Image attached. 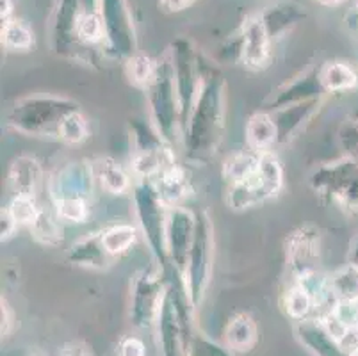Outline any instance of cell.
<instances>
[{
	"label": "cell",
	"mask_w": 358,
	"mask_h": 356,
	"mask_svg": "<svg viewBox=\"0 0 358 356\" xmlns=\"http://www.w3.org/2000/svg\"><path fill=\"white\" fill-rule=\"evenodd\" d=\"M227 84L217 71L201 75V86L189 118L182 129L180 141L185 159L193 164H209L216 157L224 136Z\"/></svg>",
	"instance_id": "obj_1"
},
{
	"label": "cell",
	"mask_w": 358,
	"mask_h": 356,
	"mask_svg": "<svg viewBox=\"0 0 358 356\" xmlns=\"http://www.w3.org/2000/svg\"><path fill=\"white\" fill-rule=\"evenodd\" d=\"M164 274L168 287H166L161 312L155 321L159 349L162 356H187L191 341L194 337L193 312L196 308L189 299L184 276H180L171 267H168Z\"/></svg>",
	"instance_id": "obj_2"
},
{
	"label": "cell",
	"mask_w": 358,
	"mask_h": 356,
	"mask_svg": "<svg viewBox=\"0 0 358 356\" xmlns=\"http://www.w3.org/2000/svg\"><path fill=\"white\" fill-rule=\"evenodd\" d=\"M80 106L75 100L57 94H32L13 104L6 114L11 130L29 137H48L59 141V130L68 116Z\"/></svg>",
	"instance_id": "obj_3"
},
{
	"label": "cell",
	"mask_w": 358,
	"mask_h": 356,
	"mask_svg": "<svg viewBox=\"0 0 358 356\" xmlns=\"http://www.w3.org/2000/svg\"><path fill=\"white\" fill-rule=\"evenodd\" d=\"M145 91L146 100H148L150 122L159 136L168 145L173 146V143L182 136V125L180 104H178L173 64H171L169 52L157 61V73Z\"/></svg>",
	"instance_id": "obj_4"
},
{
	"label": "cell",
	"mask_w": 358,
	"mask_h": 356,
	"mask_svg": "<svg viewBox=\"0 0 358 356\" xmlns=\"http://www.w3.org/2000/svg\"><path fill=\"white\" fill-rule=\"evenodd\" d=\"M132 200L139 230L145 237L148 250L154 257L157 267L168 271L169 257L166 244V225H168V208L159 198L152 180H136L132 187Z\"/></svg>",
	"instance_id": "obj_5"
},
{
	"label": "cell",
	"mask_w": 358,
	"mask_h": 356,
	"mask_svg": "<svg viewBox=\"0 0 358 356\" xmlns=\"http://www.w3.org/2000/svg\"><path fill=\"white\" fill-rule=\"evenodd\" d=\"M284 189V168L275 152L259 153L255 171L236 185H229L227 205L232 211H246L273 200Z\"/></svg>",
	"instance_id": "obj_6"
},
{
	"label": "cell",
	"mask_w": 358,
	"mask_h": 356,
	"mask_svg": "<svg viewBox=\"0 0 358 356\" xmlns=\"http://www.w3.org/2000/svg\"><path fill=\"white\" fill-rule=\"evenodd\" d=\"M310 187L324 204L358 214V162L353 159L343 157L319 166L310 175Z\"/></svg>",
	"instance_id": "obj_7"
},
{
	"label": "cell",
	"mask_w": 358,
	"mask_h": 356,
	"mask_svg": "<svg viewBox=\"0 0 358 356\" xmlns=\"http://www.w3.org/2000/svg\"><path fill=\"white\" fill-rule=\"evenodd\" d=\"M196 228L189 255V266L185 273V287L194 308L201 305L210 283L214 266V227L207 211H196Z\"/></svg>",
	"instance_id": "obj_8"
},
{
	"label": "cell",
	"mask_w": 358,
	"mask_h": 356,
	"mask_svg": "<svg viewBox=\"0 0 358 356\" xmlns=\"http://www.w3.org/2000/svg\"><path fill=\"white\" fill-rule=\"evenodd\" d=\"M168 280L161 267H145L138 271L130 283L129 319L139 329L152 328L161 312Z\"/></svg>",
	"instance_id": "obj_9"
},
{
	"label": "cell",
	"mask_w": 358,
	"mask_h": 356,
	"mask_svg": "<svg viewBox=\"0 0 358 356\" xmlns=\"http://www.w3.org/2000/svg\"><path fill=\"white\" fill-rule=\"evenodd\" d=\"M169 57H171V64H173L175 86H177L178 104H180V125L184 129L194 106V100L198 97V91H200L203 71L198 64V59L191 43H187L184 39L177 41L171 47Z\"/></svg>",
	"instance_id": "obj_10"
},
{
	"label": "cell",
	"mask_w": 358,
	"mask_h": 356,
	"mask_svg": "<svg viewBox=\"0 0 358 356\" xmlns=\"http://www.w3.org/2000/svg\"><path fill=\"white\" fill-rule=\"evenodd\" d=\"M196 214L185 207L168 208V225H166V244H168L169 267L185 278L189 255L194 241Z\"/></svg>",
	"instance_id": "obj_11"
},
{
	"label": "cell",
	"mask_w": 358,
	"mask_h": 356,
	"mask_svg": "<svg viewBox=\"0 0 358 356\" xmlns=\"http://www.w3.org/2000/svg\"><path fill=\"white\" fill-rule=\"evenodd\" d=\"M285 264L292 280L308 271L319 269L321 234L312 225H303L285 237Z\"/></svg>",
	"instance_id": "obj_12"
},
{
	"label": "cell",
	"mask_w": 358,
	"mask_h": 356,
	"mask_svg": "<svg viewBox=\"0 0 358 356\" xmlns=\"http://www.w3.org/2000/svg\"><path fill=\"white\" fill-rule=\"evenodd\" d=\"M93 162L73 161L59 168L48 178V192L52 201L63 198H86L90 200L95 185Z\"/></svg>",
	"instance_id": "obj_13"
},
{
	"label": "cell",
	"mask_w": 358,
	"mask_h": 356,
	"mask_svg": "<svg viewBox=\"0 0 358 356\" xmlns=\"http://www.w3.org/2000/svg\"><path fill=\"white\" fill-rule=\"evenodd\" d=\"M271 41L273 38L262 16H248L241 29L239 39V61L243 66L252 71L268 68L271 61Z\"/></svg>",
	"instance_id": "obj_14"
},
{
	"label": "cell",
	"mask_w": 358,
	"mask_h": 356,
	"mask_svg": "<svg viewBox=\"0 0 358 356\" xmlns=\"http://www.w3.org/2000/svg\"><path fill=\"white\" fill-rule=\"evenodd\" d=\"M324 90L319 83V68H310L305 73L298 75L296 78L280 86L278 90L273 91L269 98L264 102V107L268 113L284 109V107L294 106V104L307 102V100H315L323 98Z\"/></svg>",
	"instance_id": "obj_15"
},
{
	"label": "cell",
	"mask_w": 358,
	"mask_h": 356,
	"mask_svg": "<svg viewBox=\"0 0 358 356\" xmlns=\"http://www.w3.org/2000/svg\"><path fill=\"white\" fill-rule=\"evenodd\" d=\"M103 25H106V38L110 47L120 57L130 59L136 52V38L132 22H130L127 9L122 0H103L102 8Z\"/></svg>",
	"instance_id": "obj_16"
},
{
	"label": "cell",
	"mask_w": 358,
	"mask_h": 356,
	"mask_svg": "<svg viewBox=\"0 0 358 356\" xmlns=\"http://www.w3.org/2000/svg\"><path fill=\"white\" fill-rule=\"evenodd\" d=\"M321 106H323V98H315V100L294 104V106L271 113L276 129H278V145H287L292 139H296L301 130L314 120Z\"/></svg>",
	"instance_id": "obj_17"
},
{
	"label": "cell",
	"mask_w": 358,
	"mask_h": 356,
	"mask_svg": "<svg viewBox=\"0 0 358 356\" xmlns=\"http://www.w3.org/2000/svg\"><path fill=\"white\" fill-rule=\"evenodd\" d=\"M43 184V168L31 155L15 157L8 169V187L13 196H36Z\"/></svg>",
	"instance_id": "obj_18"
},
{
	"label": "cell",
	"mask_w": 358,
	"mask_h": 356,
	"mask_svg": "<svg viewBox=\"0 0 358 356\" xmlns=\"http://www.w3.org/2000/svg\"><path fill=\"white\" fill-rule=\"evenodd\" d=\"M294 335L299 344L314 356H346L338 342L327 332L321 319L310 318L294 322Z\"/></svg>",
	"instance_id": "obj_19"
},
{
	"label": "cell",
	"mask_w": 358,
	"mask_h": 356,
	"mask_svg": "<svg viewBox=\"0 0 358 356\" xmlns=\"http://www.w3.org/2000/svg\"><path fill=\"white\" fill-rule=\"evenodd\" d=\"M152 182H154L155 191H157L159 198L166 208L182 207V204L191 194L189 175H187L184 166L177 164V162L159 173Z\"/></svg>",
	"instance_id": "obj_20"
},
{
	"label": "cell",
	"mask_w": 358,
	"mask_h": 356,
	"mask_svg": "<svg viewBox=\"0 0 358 356\" xmlns=\"http://www.w3.org/2000/svg\"><path fill=\"white\" fill-rule=\"evenodd\" d=\"M66 260L75 267L91 271H103L110 266L113 257L106 251L102 243V230L79 239L66 253Z\"/></svg>",
	"instance_id": "obj_21"
},
{
	"label": "cell",
	"mask_w": 358,
	"mask_h": 356,
	"mask_svg": "<svg viewBox=\"0 0 358 356\" xmlns=\"http://www.w3.org/2000/svg\"><path fill=\"white\" fill-rule=\"evenodd\" d=\"M175 153L171 145L157 146L150 150H134L130 157V173L136 180H154L159 173L175 164Z\"/></svg>",
	"instance_id": "obj_22"
},
{
	"label": "cell",
	"mask_w": 358,
	"mask_h": 356,
	"mask_svg": "<svg viewBox=\"0 0 358 356\" xmlns=\"http://www.w3.org/2000/svg\"><path fill=\"white\" fill-rule=\"evenodd\" d=\"M246 145L252 152H273V146L278 145V129L268 111H259L246 123Z\"/></svg>",
	"instance_id": "obj_23"
},
{
	"label": "cell",
	"mask_w": 358,
	"mask_h": 356,
	"mask_svg": "<svg viewBox=\"0 0 358 356\" xmlns=\"http://www.w3.org/2000/svg\"><path fill=\"white\" fill-rule=\"evenodd\" d=\"M95 178L100 187L113 196H123L132 191V176L113 157H100L93 162Z\"/></svg>",
	"instance_id": "obj_24"
},
{
	"label": "cell",
	"mask_w": 358,
	"mask_h": 356,
	"mask_svg": "<svg viewBox=\"0 0 358 356\" xmlns=\"http://www.w3.org/2000/svg\"><path fill=\"white\" fill-rule=\"evenodd\" d=\"M319 83L324 93H346L358 87V73L344 61H327L319 66Z\"/></svg>",
	"instance_id": "obj_25"
},
{
	"label": "cell",
	"mask_w": 358,
	"mask_h": 356,
	"mask_svg": "<svg viewBox=\"0 0 358 356\" xmlns=\"http://www.w3.org/2000/svg\"><path fill=\"white\" fill-rule=\"evenodd\" d=\"M259 341V328L248 313H237L224 326V342L230 351L248 353Z\"/></svg>",
	"instance_id": "obj_26"
},
{
	"label": "cell",
	"mask_w": 358,
	"mask_h": 356,
	"mask_svg": "<svg viewBox=\"0 0 358 356\" xmlns=\"http://www.w3.org/2000/svg\"><path fill=\"white\" fill-rule=\"evenodd\" d=\"M59 218L52 214L50 211L41 207L40 214L34 220V223L29 227L31 230L32 239L36 243H40L41 246L47 248H57L63 244L64 241V230L59 223Z\"/></svg>",
	"instance_id": "obj_27"
},
{
	"label": "cell",
	"mask_w": 358,
	"mask_h": 356,
	"mask_svg": "<svg viewBox=\"0 0 358 356\" xmlns=\"http://www.w3.org/2000/svg\"><path fill=\"white\" fill-rule=\"evenodd\" d=\"M257 166H259V153L252 152V150H243V152H236L224 159L221 175L227 184L236 185L246 180L255 171Z\"/></svg>",
	"instance_id": "obj_28"
},
{
	"label": "cell",
	"mask_w": 358,
	"mask_h": 356,
	"mask_svg": "<svg viewBox=\"0 0 358 356\" xmlns=\"http://www.w3.org/2000/svg\"><path fill=\"white\" fill-rule=\"evenodd\" d=\"M138 239V228L130 223H116L102 230V243L113 259H118L134 246Z\"/></svg>",
	"instance_id": "obj_29"
},
{
	"label": "cell",
	"mask_w": 358,
	"mask_h": 356,
	"mask_svg": "<svg viewBox=\"0 0 358 356\" xmlns=\"http://www.w3.org/2000/svg\"><path fill=\"white\" fill-rule=\"evenodd\" d=\"M282 306H284L285 315H287L289 319H292L294 322L314 318L315 313V305L314 299L310 298V294H308L303 287L298 285V283L294 282H292L291 289L284 294Z\"/></svg>",
	"instance_id": "obj_30"
},
{
	"label": "cell",
	"mask_w": 358,
	"mask_h": 356,
	"mask_svg": "<svg viewBox=\"0 0 358 356\" xmlns=\"http://www.w3.org/2000/svg\"><path fill=\"white\" fill-rule=\"evenodd\" d=\"M32 45L34 34L25 22L11 18L2 24V47L11 52H27Z\"/></svg>",
	"instance_id": "obj_31"
},
{
	"label": "cell",
	"mask_w": 358,
	"mask_h": 356,
	"mask_svg": "<svg viewBox=\"0 0 358 356\" xmlns=\"http://www.w3.org/2000/svg\"><path fill=\"white\" fill-rule=\"evenodd\" d=\"M75 38L86 47L100 43L106 38V25L100 13L84 11L79 13L75 22Z\"/></svg>",
	"instance_id": "obj_32"
},
{
	"label": "cell",
	"mask_w": 358,
	"mask_h": 356,
	"mask_svg": "<svg viewBox=\"0 0 358 356\" xmlns=\"http://www.w3.org/2000/svg\"><path fill=\"white\" fill-rule=\"evenodd\" d=\"M331 292L337 299L358 301V267L348 262L346 266L330 274Z\"/></svg>",
	"instance_id": "obj_33"
},
{
	"label": "cell",
	"mask_w": 358,
	"mask_h": 356,
	"mask_svg": "<svg viewBox=\"0 0 358 356\" xmlns=\"http://www.w3.org/2000/svg\"><path fill=\"white\" fill-rule=\"evenodd\" d=\"M125 70L130 83L146 90L157 73V61L146 54H134L130 59H127Z\"/></svg>",
	"instance_id": "obj_34"
},
{
	"label": "cell",
	"mask_w": 358,
	"mask_h": 356,
	"mask_svg": "<svg viewBox=\"0 0 358 356\" xmlns=\"http://www.w3.org/2000/svg\"><path fill=\"white\" fill-rule=\"evenodd\" d=\"M52 204H54L55 215L64 223L84 225L90 220V200L86 198H63Z\"/></svg>",
	"instance_id": "obj_35"
},
{
	"label": "cell",
	"mask_w": 358,
	"mask_h": 356,
	"mask_svg": "<svg viewBox=\"0 0 358 356\" xmlns=\"http://www.w3.org/2000/svg\"><path fill=\"white\" fill-rule=\"evenodd\" d=\"M90 137V125H87L86 116L83 111H75L70 116L64 120L59 130V141L66 143V145H83Z\"/></svg>",
	"instance_id": "obj_36"
},
{
	"label": "cell",
	"mask_w": 358,
	"mask_h": 356,
	"mask_svg": "<svg viewBox=\"0 0 358 356\" xmlns=\"http://www.w3.org/2000/svg\"><path fill=\"white\" fill-rule=\"evenodd\" d=\"M9 212L20 227H31L40 214V205L36 201V196H11L8 205Z\"/></svg>",
	"instance_id": "obj_37"
},
{
	"label": "cell",
	"mask_w": 358,
	"mask_h": 356,
	"mask_svg": "<svg viewBox=\"0 0 358 356\" xmlns=\"http://www.w3.org/2000/svg\"><path fill=\"white\" fill-rule=\"evenodd\" d=\"M338 145L343 148L344 157L358 162V118H351L338 129Z\"/></svg>",
	"instance_id": "obj_38"
},
{
	"label": "cell",
	"mask_w": 358,
	"mask_h": 356,
	"mask_svg": "<svg viewBox=\"0 0 358 356\" xmlns=\"http://www.w3.org/2000/svg\"><path fill=\"white\" fill-rule=\"evenodd\" d=\"M187 356H234L232 351L223 346H220L217 342L210 341V339L203 337V335H198L194 333L193 341H191L189 351Z\"/></svg>",
	"instance_id": "obj_39"
},
{
	"label": "cell",
	"mask_w": 358,
	"mask_h": 356,
	"mask_svg": "<svg viewBox=\"0 0 358 356\" xmlns=\"http://www.w3.org/2000/svg\"><path fill=\"white\" fill-rule=\"evenodd\" d=\"M335 318L343 322L348 328H357L358 326V303L350 301V299H337L334 310Z\"/></svg>",
	"instance_id": "obj_40"
},
{
	"label": "cell",
	"mask_w": 358,
	"mask_h": 356,
	"mask_svg": "<svg viewBox=\"0 0 358 356\" xmlns=\"http://www.w3.org/2000/svg\"><path fill=\"white\" fill-rule=\"evenodd\" d=\"M18 228H20V225L16 223L9 208L2 207V211H0V237H2V243H8Z\"/></svg>",
	"instance_id": "obj_41"
},
{
	"label": "cell",
	"mask_w": 358,
	"mask_h": 356,
	"mask_svg": "<svg viewBox=\"0 0 358 356\" xmlns=\"http://www.w3.org/2000/svg\"><path fill=\"white\" fill-rule=\"evenodd\" d=\"M120 356H146V348L141 339L138 337H125L120 342Z\"/></svg>",
	"instance_id": "obj_42"
},
{
	"label": "cell",
	"mask_w": 358,
	"mask_h": 356,
	"mask_svg": "<svg viewBox=\"0 0 358 356\" xmlns=\"http://www.w3.org/2000/svg\"><path fill=\"white\" fill-rule=\"evenodd\" d=\"M0 318H2V328H0V332H2V337H8L13 329V325H15V322H13V319H15V313H13L8 299H4V298H2V301H0Z\"/></svg>",
	"instance_id": "obj_43"
},
{
	"label": "cell",
	"mask_w": 358,
	"mask_h": 356,
	"mask_svg": "<svg viewBox=\"0 0 358 356\" xmlns=\"http://www.w3.org/2000/svg\"><path fill=\"white\" fill-rule=\"evenodd\" d=\"M61 356H93L91 349L83 342H70L61 349Z\"/></svg>",
	"instance_id": "obj_44"
},
{
	"label": "cell",
	"mask_w": 358,
	"mask_h": 356,
	"mask_svg": "<svg viewBox=\"0 0 358 356\" xmlns=\"http://www.w3.org/2000/svg\"><path fill=\"white\" fill-rule=\"evenodd\" d=\"M162 8L169 13H178L187 9L189 6L194 4V0H159Z\"/></svg>",
	"instance_id": "obj_45"
},
{
	"label": "cell",
	"mask_w": 358,
	"mask_h": 356,
	"mask_svg": "<svg viewBox=\"0 0 358 356\" xmlns=\"http://www.w3.org/2000/svg\"><path fill=\"white\" fill-rule=\"evenodd\" d=\"M348 262L353 264L355 267H358V234L355 235L353 241L350 244V253H348Z\"/></svg>",
	"instance_id": "obj_46"
},
{
	"label": "cell",
	"mask_w": 358,
	"mask_h": 356,
	"mask_svg": "<svg viewBox=\"0 0 358 356\" xmlns=\"http://www.w3.org/2000/svg\"><path fill=\"white\" fill-rule=\"evenodd\" d=\"M0 16H2V24L11 20V13H13V4L11 0H0Z\"/></svg>",
	"instance_id": "obj_47"
},
{
	"label": "cell",
	"mask_w": 358,
	"mask_h": 356,
	"mask_svg": "<svg viewBox=\"0 0 358 356\" xmlns=\"http://www.w3.org/2000/svg\"><path fill=\"white\" fill-rule=\"evenodd\" d=\"M317 2H321V4L324 6H338V4H343L344 0H317Z\"/></svg>",
	"instance_id": "obj_48"
},
{
	"label": "cell",
	"mask_w": 358,
	"mask_h": 356,
	"mask_svg": "<svg viewBox=\"0 0 358 356\" xmlns=\"http://www.w3.org/2000/svg\"><path fill=\"white\" fill-rule=\"evenodd\" d=\"M348 356H358V348H357V349H355V351H351V353H350V355H348Z\"/></svg>",
	"instance_id": "obj_49"
},
{
	"label": "cell",
	"mask_w": 358,
	"mask_h": 356,
	"mask_svg": "<svg viewBox=\"0 0 358 356\" xmlns=\"http://www.w3.org/2000/svg\"><path fill=\"white\" fill-rule=\"evenodd\" d=\"M357 328H358V326H357Z\"/></svg>",
	"instance_id": "obj_50"
},
{
	"label": "cell",
	"mask_w": 358,
	"mask_h": 356,
	"mask_svg": "<svg viewBox=\"0 0 358 356\" xmlns=\"http://www.w3.org/2000/svg\"><path fill=\"white\" fill-rule=\"evenodd\" d=\"M357 303H358V301H357Z\"/></svg>",
	"instance_id": "obj_51"
}]
</instances>
